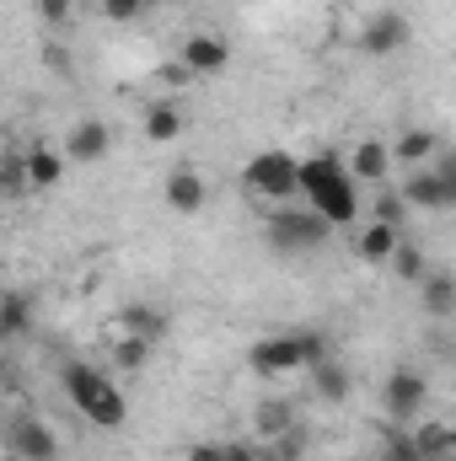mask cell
<instances>
[{"mask_svg": "<svg viewBox=\"0 0 456 461\" xmlns=\"http://www.w3.org/2000/svg\"><path fill=\"white\" fill-rule=\"evenodd\" d=\"M296 194L312 199V215H323L328 226H354L360 221V183L343 172L333 150L296 161Z\"/></svg>", "mask_w": 456, "mask_h": 461, "instance_id": "cell-1", "label": "cell"}, {"mask_svg": "<svg viewBox=\"0 0 456 461\" xmlns=\"http://www.w3.org/2000/svg\"><path fill=\"white\" fill-rule=\"evenodd\" d=\"M65 392H70L76 413H81L87 424H97V429H118V424L129 419L123 392H118L97 365H87V359H70V365H65Z\"/></svg>", "mask_w": 456, "mask_h": 461, "instance_id": "cell-2", "label": "cell"}, {"mask_svg": "<svg viewBox=\"0 0 456 461\" xmlns=\"http://www.w3.org/2000/svg\"><path fill=\"white\" fill-rule=\"evenodd\" d=\"M317 359H328V339L323 333H274L247 348V365L258 375H290V370H312Z\"/></svg>", "mask_w": 456, "mask_h": 461, "instance_id": "cell-3", "label": "cell"}, {"mask_svg": "<svg viewBox=\"0 0 456 461\" xmlns=\"http://www.w3.org/2000/svg\"><path fill=\"white\" fill-rule=\"evenodd\" d=\"M397 199H403L408 210H451V204H456V161H451V150L441 145V167H435V172L408 167V177H403Z\"/></svg>", "mask_w": 456, "mask_h": 461, "instance_id": "cell-4", "label": "cell"}, {"mask_svg": "<svg viewBox=\"0 0 456 461\" xmlns=\"http://www.w3.org/2000/svg\"><path fill=\"white\" fill-rule=\"evenodd\" d=\"M242 183H247V194H258V199H269V204H285V199L296 194V156H285V150H258V156L242 167Z\"/></svg>", "mask_w": 456, "mask_h": 461, "instance_id": "cell-5", "label": "cell"}, {"mask_svg": "<svg viewBox=\"0 0 456 461\" xmlns=\"http://www.w3.org/2000/svg\"><path fill=\"white\" fill-rule=\"evenodd\" d=\"M328 236H333V226L323 215H312V210H279V215H269V241L279 252H317Z\"/></svg>", "mask_w": 456, "mask_h": 461, "instance_id": "cell-6", "label": "cell"}, {"mask_svg": "<svg viewBox=\"0 0 456 461\" xmlns=\"http://www.w3.org/2000/svg\"><path fill=\"white\" fill-rule=\"evenodd\" d=\"M381 402H387V419H392V424H414V419L424 413V402H430V381H424L414 365H397V370L387 375Z\"/></svg>", "mask_w": 456, "mask_h": 461, "instance_id": "cell-7", "label": "cell"}, {"mask_svg": "<svg viewBox=\"0 0 456 461\" xmlns=\"http://www.w3.org/2000/svg\"><path fill=\"white\" fill-rule=\"evenodd\" d=\"M408 22L397 16V11H376L370 22H365V32H360V49L370 54V59H387V54H397V49H408Z\"/></svg>", "mask_w": 456, "mask_h": 461, "instance_id": "cell-8", "label": "cell"}, {"mask_svg": "<svg viewBox=\"0 0 456 461\" xmlns=\"http://www.w3.org/2000/svg\"><path fill=\"white\" fill-rule=\"evenodd\" d=\"M11 456L22 461H59V440L43 419H16L11 424Z\"/></svg>", "mask_w": 456, "mask_h": 461, "instance_id": "cell-9", "label": "cell"}, {"mask_svg": "<svg viewBox=\"0 0 456 461\" xmlns=\"http://www.w3.org/2000/svg\"><path fill=\"white\" fill-rule=\"evenodd\" d=\"M183 70L188 76H221L226 70V59H231V49H226V38H210V32H194L188 43H183Z\"/></svg>", "mask_w": 456, "mask_h": 461, "instance_id": "cell-10", "label": "cell"}, {"mask_svg": "<svg viewBox=\"0 0 456 461\" xmlns=\"http://www.w3.org/2000/svg\"><path fill=\"white\" fill-rule=\"evenodd\" d=\"M108 145H114L108 123H103V118H87V123L70 129V140H65V161H103Z\"/></svg>", "mask_w": 456, "mask_h": 461, "instance_id": "cell-11", "label": "cell"}, {"mask_svg": "<svg viewBox=\"0 0 456 461\" xmlns=\"http://www.w3.org/2000/svg\"><path fill=\"white\" fill-rule=\"evenodd\" d=\"M205 199H210V183H205L194 167H178V172L167 177V204H172L178 215H199Z\"/></svg>", "mask_w": 456, "mask_h": 461, "instance_id": "cell-12", "label": "cell"}, {"mask_svg": "<svg viewBox=\"0 0 456 461\" xmlns=\"http://www.w3.org/2000/svg\"><path fill=\"white\" fill-rule=\"evenodd\" d=\"M118 333H129V339H145V344H161L167 339V312H156V306H145V301H134V306H123L114 317Z\"/></svg>", "mask_w": 456, "mask_h": 461, "instance_id": "cell-13", "label": "cell"}, {"mask_svg": "<svg viewBox=\"0 0 456 461\" xmlns=\"http://www.w3.org/2000/svg\"><path fill=\"white\" fill-rule=\"evenodd\" d=\"M403 429H408L419 461H451L456 456V429L451 424H403Z\"/></svg>", "mask_w": 456, "mask_h": 461, "instance_id": "cell-14", "label": "cell"}, {"mask_svg": "<svg viewBox=\"0 0 456 461\" xmlns=\"http://www.w3.org/2000/svg\"><path fill=\"white\" fill-rule=\"evenodd\" d=\"M354 183H370V188H381V177L392 172V156H387V145L381 140H365V145H354V156H349V167H343Z\"/></svg>", "mask_w": 456, "mask_h": 461, "instance_id": "cell-15", "label": "cell"}, {"mask_svg": "<svg viewBox=\"0 0 456 461\" xmlns=\"http://www.w3.org/2000/svg\"><path fill=\"white\" fill-rule=\"evenodd\" d=\"M32 312H38V306H32L27 290H5V295H0V339H5V344L27 339V333H32Z\"/></svg>", "mask_w": 456, "mask_h": 461, "instance_id": "cell-16", "label": "cell"}, {"mask_svg": "<svg viewBox=\"0 0 456 461\" xmlns=\"http://www.w3.org/2000/svg\"><path fill=\"white\" fill-rule=\"evenodd\" d=\"M59 177H65V156L49 145H27V188L43 194V188H59Z\"/></svg>", "mask_w": 456, "mask_h": 461, "instance_id": "cell-17", "label": "cell"}, {"mask_svg": "<svg viewBox=\"0 0 456 461\" xmlns=\"http://www.w3.org/2000/svg\"><path fill=\"white\" fill-rule=\"evenodd\" d=\"M435 150H441V134H435V129H403L397 145H387V156L403 161V167H419V161H430Z\"/></svg>", "mask_w": 456, "mask_h": 461, "instance_id": "cell-18", "label": "cell"}, {"mask_svg": "<svg viewBox=\"0 0 456 461\" xmlns=\"http://www.w3.org/2000/svg\"><path fill=\"white\" fill-rule=\"evenodd\" d=\"M419 290H424V312H430V317H451L456 312V274L430 268V274L419 279Z\"/></svg>", "mask_w": 456, "mask_h": 461, "instance_id": "cell-19", "label": "cell"}, {"mask_svg": "<svg viewBox=\"0 0 456 461\" xmlns=\"http://www.w3.org/2000/svg\"><path fill=\"white\" fill-rule=\"evenodd\" d=\"M312 386H317V397H323V402H349V386H354V381H349V370H343L339 359L328 354V359H317V365H312Z\"/></svg>", "mask_w": 456, "mask_h": 461, "instance_id": "cell-20", "label": "cell"}, {"mask_svg": "<svg viewBox=\"0 0 456 461\" xmlns=\"http://www.w3.org/2000/svg\"><path fill=\"white\" fill-rule=\"evenodd\" d=\"M397 241H403V230H392V226H381V221H370V226L354 236V252H360L365 263H387Z\"/></svg>", "mask_w": 456, "mask_h": 461, "instance_id": "cell-21", "label": "cell"}, {"mask_svg": "<svg viewBox=\"0 0 456 461\" xmlns=\"http://www.w3.org/2000/svg\"><path fill=\"white\" fill-rule=\"evenodd\" d=\"M22 194H32L27 188V150L5 145L0 150V199H22Z\"/></svg>", "mask_w": 456, "mask_h": 461, "instance_id": "cell-22", "label": "cell"}, {"mask_svg": "<svg viewBox=\"0 0 456 461\" xmlns=\"http://www.w3.org/2000/svg\"><path fill=\"white\" fill-rule=\"evenodd\" d=\"M145 134H150L156 145H167V140H178V134H183V113H178L172 103H156V108L145 113Z\"/></svg>", "mask_w": 456, "mask_h": 461, "instance_id": "cell-23", "label": "cell"}, {"mask_svg": "<svg viewBox=\"0 0 456 461\" xmlns=\"http://www.w3.org/2000/svg\"><path fill=\"white\" fill-rule=\"evenodd\" d=\"M150 354H156V344L129 339V333H114V365H118V370H145V365H150Z\"/></svg>", "mask_w": 456, "mask_h": 461, "instance_id": "cell-24", "label": "cell"}, {"mask_svg": "<svg viewBox=\"0 0 456 461\" xmlns=\"http://www.w3.org/2000/svg\"><path fill=\"white\" fill-rule=\"evenodd\" d=\"M387 263H392V268H397V279H408V285H419V279L430 274V263H424V252H419L414 241H397Z\"/></svg>", "mask_w": 456, "mask_h": 461, "instance_id": "cell-25", "label": "cell"}, {"mask_svg": "<svg viewBox=\"0 0 456 461\" xmlns=\"http://www.w3.org/2000/svg\"><path fill=\"white\" fill-rule=\"evenodd\" d=\"M285 429H296V408L290 402H263L258 408V440H274Z\"/></svg>", "mask_w": 456, "mask_h": 461, "instance_id": "cell-26", "label": "cell"}, {"mask_svg": "<svg viewBox=\"0 0 456 461\" xmlns=\"http://www.w3.org/2000/svg\"><path fill=\"white\" fill-rule=\"evenodd\" d=\"M38 16H43L54 32H65V27H70V16H76V0H38Z\"/></svg>", "mask_w": 456, "mask_h": 461, "instance_id": "cell-27", "label": "cell"}, {"mask_svg": "<svg viewBox=\"0 0 456 461\" xmlns=\"http://www.w3.org/2000/svg\"><path fill=\"white\" fill-rule=\"evenodd\" d=\"M381 461H419V456H414V440H408V429L387 435V446H381Z\"/></svg>", "mask_w": 456, "mask_h": 461, "instance_id": "cell-28", "label": "cell"}, {"mask_svg": "<svg viewBox=\"0 0 456 461\" xmlns=\"http://www.w3.org/2000/svg\"><path fill=\"white\" fill-rule=\"evenodd\" d=\"M403 210H408V204H403L397 194H381V204H376V221H381V226H392V230H403Z\"/></svg>", "mask_w": 456, "mask_h": 461, "instance_id": "cell-29", "label": "cell"}, {"mask_svg": "<svg viewBox=\"0 0 456 461\" xmlns=\"http://www.w3.org/2000/svg\"><path fill=\"white\" fill-rule=\"evenodd\" d=\"M221 461H258V446H242V440H221Z\"/></svg>", "mask_w": 456, "mask_h": 461, "instance_id": "cell-30", "label": "cell"}, {"mask_svg": "<svg viewBox=\"0 0 456 461\" xmlns=\"http://www.w3.org/2000/svg\"><path fill=\"white\" fill-rule=\"evenodd\" d=\"M140 5H145V0H103V11H108L114 22H129V16H134Z\"/></svg>", "mask_w": 456, "mask_h": 461, "instance_id": "cell-31", "label": "cell"}, {"mask_svg": "<svg viewBox=\"0 0 456 461\" xmlns=\"http://www.w3.org/2000/svg\"><path fill=\"white\" fill-rule=\"evenodd\" d=\"M183 461H221V440H205V446H188Z\"/></svg>", "mask_w": 456, "mask_h": 461, "instance_id": "cell-32", "label": "cell"}, {"mask_svg": "<svg viewBox=\"0 0 456 461\" xmlns=\"http://www.w3.org/2000/svg\"><path fill=\"white\" fill-rule=\"evenodd\" d=\"M0 461H22V456H0Z\"/></svg>", "mask_w": 456, "mask_h": 461, "instance_id": "cell-33", "label": "cell"}, {"mask_svg": "<svg viewBox=\"0 0 456 461\" xmlns=\"http://www.w3.org/2000/svg\"><path fill=\"white\" fill-rule=\"evenodd\" d=\"M145 5H150V0H145Z\"/></svg>", "mask_w": 456, "mask_h": 461, "instance_id": "cell-34", "label": "cell"}]
</instances>
